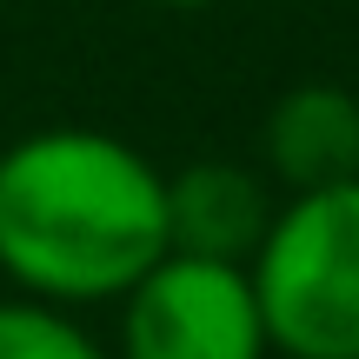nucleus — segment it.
I'll return each instance as SVG.
<instances>
[{
  "label": "nucleus",
  "mask_w": 359,
  "mask_h": 359,
  "mask_svg": "<svg viewBox=\"0 0 359 359\" xmlns=\"http://www.w3.org/2000/svg\"><path fill=\"white\" fill-rule=\"evenodd\" d=\"M0 359H114V353L74 320V306L13 293L0 299Z\"/></svg>",
  "instance_id": "obj_6"
},
{
  "label": "nucleus",
  "mask_w": 359,
  "mask_h": 359,
  "mask_svg": "<svg viewBox=\"0 0 359 359\" xmlns=\"http://www.w3.org/2000/svg\"><path fill=\"white\" fill-rule=\"evenodd\" d=\"M259 154H266V180H280L286 193L359 180V93L339 87V80L286 87L266 107Z\"/></svg>",
  "instance_id": "obj_5"
},
{
  "label": "nucleus",
  "mask_w": 359,
  "mask_h": 359,
  "mask_svg": "<svg viewBox=\"0 0 359 359\" xmlns=\"http://www.w3.org/2000/svg\"><path fill=\"white\" fill-rule=\"evenodd\" d=\"M147 7H167V13H200V7H226V0H147Z\"/></svg>",
  "instance_id": "obj_7"
},
{
  "label": "nucleus",
  "mask_w": 359,
  "mask_h": 359,
  "mask_svg": "<svg viewBox=\"0 0 359 359\" xmlns=\"http://www.w3.org/2000/svg\"><path fill=\"white\" fill-rule=\"evenodd\" d=\"M120 306L114 359H273L246 266L160 253Z\"/></svg>",
  "instance_id": "obj_3"
},
{
  "label": "nucleus",
  "mask_w": 359,
  "mask_h": 359,
  "mask_svg": "<svg viewBox=\"0 0 359 359\" xmlns=\"http://www.w3.org/2000/svg\"><path fill=\"white\" fill-rule=\"evenodd\" d=\"M246 280L280 359H359V180L286 193Z\"/></svg>",
  "instance_id": "obj_2"
},
{
  "label": "nucleus",
  "mask_w": 359,
  "mask_h": 359,
  "mask_svg": "<svg viewBox=\"0 0 359 359\" xmlns=\"http://www.w3.org/2000/svg\"><path fill=\"white\" fill-rule=\"evenodd\" d=\"M167 253V173L100 127H34L0 154V273L47 306L120 299Z\"/></svg>",
  "instance_id": "obj_1"
},
{
  "label": "nucleus",
  "mask_w": 359,
  "mask_h": 359,
  "mask_svg": "<svg viewBox=\"0 0 359 359\" xmlns=\"http://www.w3.org/2000/svg\"><path fill=\"white\" fill-rule=\"evenodd\" d=\"M273 206L280 200L266 193V173L240 160H193L167 173V253L246 266L273 226Z\"/></svg>",
  "instance_id": "obj_4"
}]
</instances>
